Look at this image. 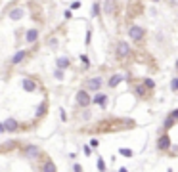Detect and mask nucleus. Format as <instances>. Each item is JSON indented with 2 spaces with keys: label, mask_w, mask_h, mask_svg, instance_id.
Masks as SVG:
<instances>
[{
  "label": "nucleus",
  "mask_w": 178,
  "mask_h": 172,
  "mask_svg": "<svg viewBox=\"0 0 178 172\" xmlns=\"http://www.w3.org/2000/svg\"><path fill=\"white\" fill-rule=\"evenodd\" d=\"M75 101H77V105H79L81 109H88L92 105V96H90V92L88 90H79L77 92V96H75Z\"/></svg>",
  "instance_id": "1"
},
{
  "label": "nucleus",
  "mask_w": 178,
  "mask_h": 172,
  "mask_svg": "<svg viewBox=\"0 0 178 172\" xmlns=\"http://www.w3.org/2000/svg\"><path fill=\"white\" fill-rule=\"evenodd\" d=\"M115 55H117V60H127L130 55V44L127 40H119L115 44Z\"/></svg>",
  "instance_id": "2"
},
{
  "label": "nucleus",
  "mask_w": 178,
  "mask_h": 172,
  "mask_svg": "<svg viewBox=\"0 0 178 172\" xmlns=\"http://www.w3.org/2000/svg\"><path fill=\"white\" fill-rule=\"evenodd\" d=\"M128 37L132 42H142L144 37H146V29L142 25H130L128 27Z\"/></svg>",
  "instance_id": "3"
},
{
  "label": "nucleus",
  "mask_w": 178,
  "mask_h": 172,
  "mask_svg": "<svg viewBox=\"0 0 178 172\" xmlns=\"http://www.w3.org/2000/svg\"><path fill=\"white\" fill-rule=\"evenodd\" d=\"M171 147H172V142H171L169 132L159 134V140H157V149H159V151L161 153H167V151H171Z\"/></svg>",
  "instance_id": "4"
},
{
  "label": "nucleus",
  "mask_w": 178,
  "mask_h": 172,
  "mask_svg": "<svg viewBox=\"0 0 178 172\" xmlns=\"http://www.w3.org/2000/svg\"><path fill=\"white\" fill-rule=\"evenodd\" d=\"M102 86H104V78L102 77H92V78L86 80L84 90H88V92H100V90H102Z\"/></svg>",
  "instance_id": "5"
},
{
  "label": "nucleus",
  "mask_w": 178,
  "mask_h": 172,
  "mask_svg": "<svg viewBox=\"0 0 178 172\" xmlns=\"http://www.w3.org/2000/svg\"><path fill=\"white\" fill-rule=\"evenodd\" d=\"M107 101H109V98H107V94H104V92H96L92 96V103L94 105H100L102 109L107 107Z\"/></svg>",
  "instance_id": "6"
},
{
  "label": "nucleus",
  "mask_w": 178,
  "mask_h": 172,
  "mask_svg": "<svg viewBox=\"0 0 178 172\" xmlns=\"http://www.w3.org/2000/svg\"><path fill=\"white\" fill-rule=\"evenodd\" d=\"M23 155H25L27 159H38V157H40V147L29 143V145L23 147Z\"/></svg>",
  "instance_id": "7"
},
{
  "label": "nucleus",
  "mask_w": 178,
  "mask_h": 172,
  "mask_svg": "<svg viewBox=\"0 0 178 172\" xmlns=\"http://www.w3.org/2000/svg\"><path fill=\"white\" fill-rule=\"evenodd\" d=\"M4 126H6V132H17L19 130V122L14 119V117H10L4 121Z\"/></svg>",
  "instance_id": "8"
},
{
  "label": "nucleus",
  "mask_w": 178,
  "mask_h": 172,
  "mask_svg": "<svg viewBox=\"0 0 178 172\" xmlns=\"http://www.w3.org/2000/svg\"><path fill=\"white\" fill-rule=\"evenodd\" d=\"M8 15H10V19L19 21V19H23V15H25V10H23V8H12Z\"/></svg>",
  "instance_id": "9"
},
{
  "label": "nucleus",
  "mask_w": 178,
  "mask_h": 172,
  "mask_svg": "<svg viewBox=\"0 0 178 172\" xmlns=\"http://www.w3.org/2000/svg\"><path fill=\"white\" fill-rule=\"evenodd\" d=\"M48 113V101L44 99V101H40V105L37 107V113H35V119H42L44 115Z\"/></svg>",
  "instance_id": "10"
},
{
  "label": "nucleus",
  "mask_w": 178,
  "mask_h": 172,
  "mask_svg": "<svg viewBox=\"0 0 178 172\" xmlns=\"http://www.w3.org/2000/svg\"><path fill=\"white\" fill-rule=\"evenodd\" d=\"M40 170H42V172H58V168H56V165H54V161H50V159L42 161Z\"/></svg>",
  "instance_id": "11"
},
{
  "label": "nucleus",
  "mask_w": 178,
  "mask_h": 172,
  "mask_svg": "<svg viewBox=\"0 0 178 172\" xmlns=\"http://www.w3.org/2000/svg\"><path fill=\"white\" fill-rule=\"evenodd\" d=\"M121 80H123V75L115 73V75H111V77H109V80H107V86H109V88H117V86L121 84Z\"/></svg>",
  "instance_id": "12"
},
{
  "label": "nucleus",
  "mask_w": 178,
  "mask_h": 172,
  "mask_svg": "<svg viewBox=\"0 0 178 172\" xmlns=\"http://www.w3.org/2000/svg\"><path fill=\"white\" fill-rule=\"evenodd\" d=\"M176 122H178V121H174V119L171 117V115H167V119L163 121V132H169L171 128H174Z\"/></svg>",
  "instance_id": "13"
},
{
  "label": "nucleus",
  "mask_w": 178,
  "mask_h": 172,
  "mask_svg": "<svg viewBox=\"0 0 178 172\" xmlns=\"http://www.w3.org/2000/svg\"><path fill=\"white\" fill-rule=\"evenodd\" d=\"M25 40H27L29 44H35V42L38 40V31H37V29H29L27 34H25Z\"/></svg>",
  "instance_id": "14"
},
{
  "label": "nucleus",
  "mask_w": 178,
  "mask_h": 172,
  "mask_svg": "<svg viewBox=\"0 0 178 172\" xmlns=\"http://www.w3.org/2000/svg\"><path fill=\"white\" fill-rule=\"evenodd\" d=\"M25 55H27V52H25V50H19V52H16V54H14V57H12V63H14V65H19L21 61L25 60Z\"/></svg>",
  "instance_id": "15"
},
{
  "label": "nucleus",
  "mask_w": 178,
  "mask_h": 172,
  "mask_svg": "<svg viewBox=\"0 0 178 172\" xmlns=\"http://www.w3.org/2000/svg\"><path fill=\"white\" fill-rule=\"evenodd\" d=\"M104 11L107 15H113V11H115V0H105L104 2Z\"/></svg>",
  "instance_id": "16"
},
{
  "label": "nucleus",
  "mask_w": 178,
  "mask_h": 172,
  "mask_svg": "<svg viewBox=\"0 0 178 172\" xmlns=\"http://www.w3.org/2000/svg\"><path fill=\"white\" fill-rule=\"evenodd\" d=\"M56 65H58V69L65 71V69L71 65V61H69V57H58V60H56Z\"/></svg>",
  "instance_id": "17"
},
{
  "label": "nucleus",
  "mask_w": 178,
  "mask_h": 172,
  "mask_svg": "<svg viewBox=\"0 0 178 172\" xmlns=\"http://www.w3.org/2000/svg\"><path fill=\"white\" fill-rule=\"evenodd\" d=\"M16 147H17V142L10 140V142H6L2 147H0V153H8V151H12V149H16Z\"/></svg>",
  "instance_id": "18"
},
{
  "label": "nucleus",
  "mask_w": 178,
  "mask_h": 172,
  "mask_svg": "<svg viewBox=\"0 0 178 172\" xmlns=\"http://www.w3.org/2000/svg\"><path fill=\"white\" fill-rule=\"evenodd\" d=\"M134 94L138 98H146L148 96V88L144 86V84H138V86H134Z\"/></svg>",
  "instance_id": "19"
},
{
  "label": "nucleus",
  "mask_w": 178,
  "mask_h": 172,
  "mask_svg": "<svg viewBox=\"0 0 178 172\" xmlns=\"http://www.w3.org/2000/svg\"><path fill=\"white\" fill-rule=\"evenodd\" d=\"M21 84H23L25 92H33V90H35V82H33L31 78H23V82H21Z\"/></svg>",
  "instance_id": "20"
},
{
  "label": "nucleus",
  "mask_w": 178,
  "mask_h": 172,
  "mask_svg": "<svg viewBox=\"0 0 178 172\" xmlns=\"http://www.w3.org/2000/svg\"><path fill=\"white\" fill-rule=\"evenodd\" d=\"M119 155L130 159V157H134V151H132V149H128V147H121V149H119Z\"/></svg>",
  "instance_id": "21"
},
{
  "label": "nucleus",
  "mask_w": 178,
  "mask_h": 172,
  "mask_svg": "<svg viewBox=\"0 0 178 172\" xmlns=\"http://www.w3.org/2000/svg\"><path fill=\"white\" fill-rule=\"evenodd\" d=\"M96 166H98V170H100V172H105V161H104L102 157H98V161H96Z\"/></svg>",
  "instance_id": "22"
},
{
  "label": "nucleus",
  "mask_w": 178,
  "mask_h": 172,
  "mask_svg": "<svg viewBox=\"0 0 178 172\" xmlns=\"http://www.w3.org/2000/svg\"><path fill=\"white\" fill-rule=\"evenodd\" d=\"M142 84H144V86H146L148 90H153V88H155V82H153V80H151V78H144V82H142Z\"/></svg>",
  "instance_id": "23"
},
{
  "label": "nucleus",
  "mask_w": 178,
  "mask_h": 172,
  "mask_svg": "<svg viewBox=\"0 0 178 172\" xmlns=\"http://www.w3.org/2000/svg\"><path fill=\"white\" fill-rule=\"evenodd\" d=\"M100 15V2H94L92 4V17H98Z\"/></svg>",
  "instance_id": "24"
},
{
  "label": "nucleus",
  "mask_w": 178,
  "mask_h": 172,
  "mask_svg": "<svg viewBox=\"0 0 178 172\" xmlns=\"http://www.w3.org/2000/svg\"><path fill=\"white\" fill-rule=\"evenodd\" d=\"M54 78L56 80H63V71H61V69H56V71H54Z\"/></svg>",
  "instance_id": "25"
},
{
  "label": "nucleus",
  "mask_w": 178,
  "mask_h": 172,
  "mask_svg": "<svg viewBox=\"0 0 178 172\" xmlns=\"http://www.w3.org/2000/svg\"><path fill=\"white\" fill-rule=\"evenodd\" d=\"M171 90L172 92H178V77L172 78V82H171Z\"/></svg>",
  "instance_id": "26"
},
{
  "label": "nucleus",
  "mask_w": 178,
  "mask_h": 172,
  "mask_svg": "<svg viewBox=\"0 0 178 172\" xmlns=\"http://www.w3.org/2000/svg\"><path fill=\"white\" fill-rule=\"evenodd\" d=\"M82 151H84V155H86V157H90V155H92V147H90V145H84V147H82Z\"/></svg>",
  "instance_id": "27"
},
{
  "label": "nucleus",
  "mask_w": 178,
  "mask_h": 172,
  "mask_svg": "<svg viewBox=\"0 0 178 172\" xmlns=\"http://www.w3.org/2000/svg\"><path fill=\"white\" fill-rule=\"evenodd\" d=\"M81 61H82V63H84V67H90V60H88V57H86V55H84V54H82V55H81Z\"/></svg>",
  "instance_id": "28"
},
{
  "label": "nucleus",
  "mask_w": 178,
  "mask_h": 172,
  "mask_svg": "<svg viewBox=\"0 0 178 172\" xmlns=\"http://www.w3.org/2000/svg\"><path fill=\"white\" fill-rule=\"evenodd\" d=\"M90 117H92V115H90V111H88V109H84V111H82V119H84V121H88Z\"/></svg>",
  "instance_id": "29"
},
{
  "label": "nucleus",
  "mask_w": 178,
  "mask_h": 172,
  "mask_svg": "<svg viewBox=\"0 0 178 172\" xmlns=\"http://www.w3.org/2000/svg\"><path fill=\"white\" fill-rule=\"evenodd\" d=\"M100 145V140H96V138H92V140H90V147L94 149V147H98Z\"/></svg>",
  "instance_id": "30"
},
{
  "label": "nucleus",
  "mask_w": 178,
  "mask_h": 172,
  "mask_svg": "<svg viewBox=\"0 0 178 172\" xmlns=\"http://www.w3.org/2000/svg\"><path fill=\"white\" fill-rule=\"evenodd\" d=\"M81 8V2L79 0H75V2H71V10H79Z\"/></svg>",
  "instance_id": "31"
},
{
  "label": "nucleus",
  "mask_w": 178,
  "mask_h": 172,
  "mask_svg": "<svg viewBox=\"0 0 178 172\" xmlns=\"http://www.w3.org/2000/svg\"><path fill=\"white\" fill-rule=\"evenodd\" d=\"M73 172H82V166H81L79 163H75V165H73Z\"/></svg>",
  "instance_id": "32"
},
{
  "label": "nucleus",
  "mask_w": 178,
  "mask_h": 172,
  "mask_svg": "<svg viewBox=\"0 0 178 172\" xmlns=\"http://www.w3.org/2000/svg\"><path fill=\"white\" fill-rule=\"evenodd\" d=\"M169 115H171V117H172L174 121H178V109H172V111H171Z\"/></svg>",
  "instance_id": "33"
},
{
  "label": "nucleus",
  "mask_w": 178,
  "mask_h": 172,
  "mask_svg": "<svg viewBox=\"0 0 178 172\" xmlns=\"http://www.w3.org/2000/svg\"><path fill=\"white\" fill-rule=\"evenodd\" d=\"M60 119H61V121H67V113H65L63 109L60 111Z\"/></svg>",
  "instance_id": "34"
},
{
  "label": "nucleus",
  "mask_w": 178,
  "mask_h": 172,
  "mask_svg": "<svg viewBox=\"0 0 178 172\" xmlns=\"http://www.w3.org/2000/svg\"><path fill=\"white\" fill-rule=\"evenodd\" d=\"M73 14H71V10H65V19H71Z\"/></svg>",
  "instance_id": "35"
},
{
  "label": "nucleus",
  "mask_w": 178,
  "mask_h": 172,
  "mask_svg": "<svg viewBox=\"0 0 178 172\" xmlns=\"http://www.w3.org/2000/svg\"><path fill=\"white\" fill-rule=\"evenodd\" d=\"M6 132V126H4V122H0V134H4Z\"/></svg>",
  "instance_id": "36"
},
{
  "label": "nucleus",
  "mask_w": 178,
  "mask_h": 172,
  "mask_svg": "<svg viewBox=\"0 0 178 172\" xmlns=\"http://www.w3.org/2000/svg\"><path fill=\"white\" fill-rule=\"evenodd\" d=\"M119 172H128V168H125V166H123V168H119Z\"/></svg>",
  "instance_id": "37"
},
{
  "label": "nucleus",
  "mask_w": 178,
  "mask_h": 172,
  "mask_svg": "<svg viewBox=\"0 0 178 172\" xmlns=\"http://www.w3.org/2000/svg\"><path fill=\"white\" fill-rule=\"evenodd\" d=\"M151 2H161V0H151Z\"/></svg>",
  "instance_id": "38"
},
{
  "label": "nucleus",
  "mask_w": 178,
  "mask_h": 172,
  "mask_svg": "<svg viewBox=\"0 0 178 172\" xmlns=\"http://www.w3.org/2000/svg\"><path fill=\"white\" fill-rule=\"evenodd\" d=\"M176 69H178V60H176Z\"/></svg>",
  "instance_id": "39"
}]
</instances>
